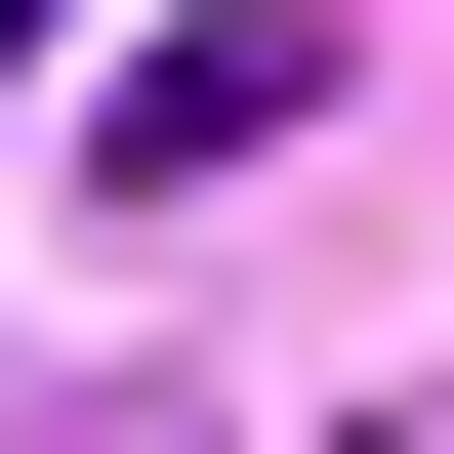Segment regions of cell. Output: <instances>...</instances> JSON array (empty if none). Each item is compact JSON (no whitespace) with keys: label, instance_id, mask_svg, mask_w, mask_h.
I'll use <instances>...</instances> for the list:
<instances>
[{"label":"cell","instance_id":"obj_3","mask_svg":"<svg viewBox=\"0 0 454 454\" xmlns=\"http://www.w3.org/2000/svg\"><path fill=\"white\" fill-rule=\"evenodd\" d=\"M0 42H83V0H0Z\"/></svg>","mask_w":454,"mask_h":454},{"label":"cell","instance_id":"obj_2","mask_svg":"<svg viewBox=\"0 0 454 454\" xmlns=\"http://www.w3.org/2000/svg\"><path fill=\"white\" fill-rule=\"evenodd\" d=\"M331 454H454V413H331Z\"/></svg>","mask_w":454,"mask_h":454},{"label":"cell","instance_id":"obj_1","mask_svg":"<svg viewBox=\"0 0 454 454\" xmlns=\"http://www.w3.org/2000/svg\"><path fill=\"white\" fill-rule=\"evenodd\" d=\"M248 124H331V42H289V0H207V42H124V124H83V166H124V207H207Z\"/></svg>","mask_w":454,"mask_h":454}]
</instances>
